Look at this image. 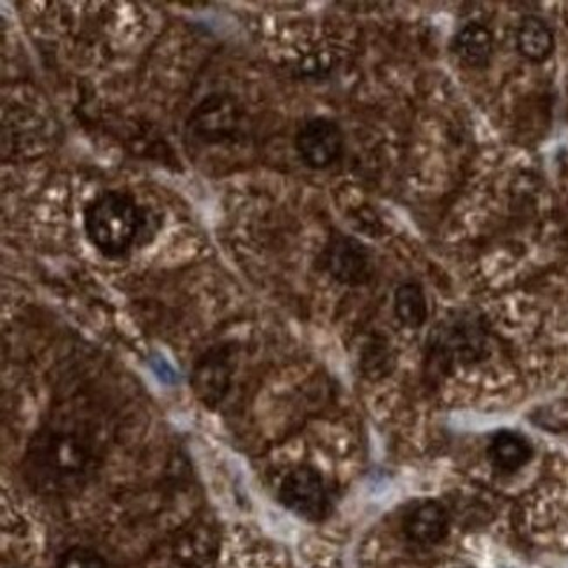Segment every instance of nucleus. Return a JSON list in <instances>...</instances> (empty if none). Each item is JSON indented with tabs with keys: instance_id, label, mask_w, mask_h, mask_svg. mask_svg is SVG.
<instances>
[{
	"instance_id": "f257e3e1",
	"label": "nucleus",
	"mask_w": 568,
	"mask_h": 568,
	"mask_svg": "<svg viewBox=\"0 0 568 568\" xmlns=\"http://www.w3.org/2000/svg\"><path fill=\"white\" fill-rule=\"evenodd\" d=\"M93 452L81 436L71 430L41 429L28 446V476L46 490H68L85 483L93 472Z\"/></svg>"
},
{
	"instance_id": "f03ea898",
	"label": "nucleus",
	"mask_w": 568,
	"mask_h": 568,
	"mask_svg": "<svg viewBox=\"0 0 568 568\" xmlns=\"http://www.w3.org/2000/svg\"><path fill=\"white\" fill-rule=\"evenodd\" d=\"M143 211L130 194L108 191L85 209V231L105 257H123L143 231Z\"/></svg>"
},
{
	"instance_id": "7ed1b4c3",
	"label": "nucleus",
	"mask_w": 568,
	"mask_h": 568,
	"mask_svg": "<svg viewBox=\"0 0 568 568\" xmlns=\"http://www.w3.org/2000/svg\"><path fill=\"white\" fill-rule=\"evenodd\" d=\"M488 327L475 312H457L443 318L427 340V364L434 373H447L458 364L478 363L487 355Z\"/></svg>"
},
{
	"instance_id": "20e7f679",
	"label": "nucleus",
	"mask_w": 568,
	"mask_h": 568,
	"mask_svg": "<svg viewBox=\"0 0 568 568\" xmlns=\"http://www.w3.org/2000/svg\"><path fill=\"white\" fill-rule=\"evenodd\" d=\"M278 498L287 509L308 521H323L331 507L323 476L308 466L298 467L286 476Z\"/></svg>"
},
{
	"instance_id": "39448f33",
	"label": "nucleus",
	"mask_w": 568,
	"mask_h": 568,
	"mask_svg": "<svg viewBox=\"0 0 568 568\" xmlns=\"http://www.w3.org/2000/svg\"><path fill=\"white\" fill-rule=\"evenodd\" d=\"M324 268L345 286H364L375 274L373 255L357 238L335 233L323 252Z\"/></svg>"
},
{
	"instance_id": "423d86ee",
	"label": "nucleus",
	"mask_w": 568,
	"mask_h": 568,
	"mask_svg": "<svg viewBox=\"0 0 568 568\" xmlns=\"http://www.w3.org/2000/svg\"><path fill=\"white\" fill-rule=\"evenodd\" d=\"M345 149V135L338 123L327 117H314L295 135V151L301 162L312 171H326L335 165Z\"/></svg>"
},
{
	"instance_id": "0eeeda50",
	"label": "nucleus",
	"mask_w": 568,
	"mask_h": 568,
	"mask_svg": "<svg viewBox=\"0 0 568 568\" xmlns=\"http://www.w3.org/2000/svg\"><path fill=\"white\" fill-rule=\"evenodd\" d=\"M235 371L233 349L229 345L214 346L198 361L193 373V387L198 397L206 406H217L231 387Z\"/></svg>"
},
{
	"instance_id": "6e6552de",
	"label": "nucleus",
	"mask_w": 568,
	"mask_h": 568,
	"mask_svg": "<svg viewBox=\"0 0 568 568\" xmlns=\"http://www.w3.org/2000/svg\"><path fill=\"white\" fill-rule=\"evenodd\" d=\"M404 532L416 544H438L446 538V509L439 502L416 504L404 516Z\"/></svg>"
},
{
	"instance_id": "1a4fd4ad",
	"label": "nucleus",
	"mask_w": 568,
	"mask_h": 568,
	"mask_svg": "<svg viewBox=\"0 0 568 568\" xmlns=\"http://www.w3.org/2000/svg\"><path fill=\"white\" fill-rule=\"evenodd\" d=\"M532 444L525 436L513 432V430H502L493 436L492 443L488 447V457L492 466L501 472H516L521 467L527 466L532 458Z\"/></svg>"
},
{
	"instance_id": "9d476101",
	"label": "nucleus",
	"mask_w": 568,
	"mask_h": 568,
	"mask_svg": "<svg viewBox=\"0 0 568 568\" xmlns=\"http://www.w3.org/2000/svg\"><path fill=\"white\" fill-rule=\"evenodd\" d=\"M516 46L530 62H546L555 51V36L544 20L525 16L516 31Z\"/></svg>"
},
{
	"instance_id": "9b49d317",
	"label": "nucleus",
	"mask_w": 568,
	"mask_h": 568,
	"mask_svg": "<svg viewBox=\"0 0 568 568\" xmlns=\"http://www.w3.org/2000/svg\"><path fill=\"white\" fill-rule=\"evenodd\" d=\"M453 51L470 67H487L493 53L492 31L483 23H467L453 39Z\"/></svg>"
},
{
	"instance_id": "f8f14e48",
	"label": "nucleus",
	"mask_w": 568,
	"mask_h": 568,
	"mask_svg": "<svg viewBox=\"0 0 568 568\" xmlns=\"http://www.w3.org/2000/svg\"><path fill=\"white\" fill-rule=\"evenodd\" d=\"M394 310L399 323L409 329H418L426 324L429 317L426 294L416 283H403L395 291Z\"/></svg>"
},
{
	"instance_id": "ddd939ff",
	"label": "nucleus",
	"mask_w": 568,
	"mask_h": 568,
	"mask_svg": "<svg viewBox=\"0 0 568 568\" xmlns=\"http://www.w3.org/2000/svg\"><path fill=\"white\" fill-rule=\"evenodd\" d=\"M56 568H109L108 561L90 547L76 546L65 551Z\"/></svg>"
},
{
	"instance_id": "4468645a",
	"label": "nucleus",
	"mask_w": 568,
	"mask_h": 568,
	"mask_svg": "<svg viewBox=\"0 0 568 568\" xmlns=\"http://www.w3.org/2000/svg\"><path fill=\"white\" fill-rule=\"evenodd\" d=\"M533 421L553 432L568 429V403H556L553 406L544 407L533 418Z\"/></svg>"
}]
</instances>
